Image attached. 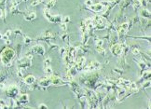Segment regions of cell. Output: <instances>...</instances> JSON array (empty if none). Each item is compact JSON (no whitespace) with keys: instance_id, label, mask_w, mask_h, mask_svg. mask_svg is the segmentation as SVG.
Segmentation results:
<instances>
[{"instance_id":"6da1fadb","label":"cell","mask_w":151,"mask_h":109,"mask_svg":"<svg viewBox=\"0 0 151 109\" xmlns=\"http://www.w3.org/2000/svg\"><path fill=\"white\" fill-rule=\"evenodd\" d=\"M15 56V52L10 48H6L0 54V60L4 64H9Z\"/></svg>"},{"instance_id":"7a4b0ae2","label":"cell","mask_w":151,"mask_h":109,"mask_svg":"<svg viewBox=\"0 0 151 109\" xmlns=\"http://www.w3.org/2000/svg\"><path fill=\"white\" fill-rule=\"evenodd\" d=\"M7 93H8V95L9 97L14 98V97H16V96H17V94L19 93V88H18L17 86L12 85V86H10V87L8 89Z\"/></svg>"},{"instance_id":"3957f363","label":"cell","mask_w":151,"mask_h":109,"mask_svg":"<svg viewBox=\"0 0 151 109\" xmlns=\"http://www.w3.org/2000/svg\"><path fill=\"white\" fill-rule=\"evenodd\" d=\"M111 51H112L113 54L116 55V56L120 55L121 52H123V47L120 44H116V45L111 47Z\"/></svg>"},{"instance_id":"277c9868","label":"cell","mask_w":151,"mask_h":109,"mask_svg":"<svg viewBox=\"0 0 151 109\" xmlns=\"http://www.w3.org/2000/svg\"><path fill=\"white\" fill-rule=\"evenodd\" d=\"M31 51H32L33 52H35V53H38V54L40 55H44V53H45V49H44V47L41 46V45H36V46L33 47Z\"/></svg>"},{"instance_id":"5b68a950","label":"cell","mask_w":151,"mask_h":109,"mask_svg":"<svg viewBox=\"0 0 151 109\" xmlns=\"http://www.w3.org/2000/svg\"><path fill=\"white\" fill-rule=\"evenodd\" d=\"M50 82L52 83V84H54V85H63V84H64V81L59 78V77H57V76H51L50 75Z\"/></svg>"},{"instance_id":"8992f818","label":"cell","mask_w":151,"mask_h":109,"mask_svg":"<svg viewBox=\"0 0 151 109\" xmlns=\"http://www.w3.org/2000/svg\"><path fill=\"white\" fill-rule=\"evenodd\" d=\"M90 8L91 9V10H93V11H96V12H100V11H103V4H96V5H91V7H90Z\"/></svg>"},{"instance_id":"52a82bcc","label":"cell","mask_w":151,"mask_h":109,"mask_svg":"<svg viewBox=\"0 0 151 109\" xmlns=\"http://www.w3.org/2000/svg\"><path fill=\"white\" fill-rule=\"evenodd\" d=\"M84 62H85V58H84V57H79V58H77L75 62L76 67L77 69H81Z\"/></svg>"},{"instance_id":"ba28073f","label":"cell","mask_w":151,"mask_h":109,"mask_svg":"<svg viewBox=\"0 0 151 109\" xmlns=\"http://www.w3.org/2000/svg\"><path fill=\"white\" fill-rule=\"evenodd\" d=\"M100 65V63L98 62H91L86 68H85V70L86 71H91V70H94V69H96L97 68V66H99Z\"/></svg>"},{"instance_id":"9c48e42d","label":"cell","mask_w":151,"mask_h":109,"mask_svg":"<svg viewBox=\"0 0 151 109\" xmlns=\"http://www.w3.org/2000/svg\"><path fill=\"white\" fill-rule=\"evenodd\" d=\"M29 101V98H28V95L27 94H23L20 98H19V101L17 102L18 105H22V104H27Z\"/></svg>"},{"instance_id":"30bf717a","label":"cell","mask_w":151,"mask_h":109,"mask_svg":"<svg viewBox=\"0 0 151 109\" xmlns=\"http://www.w3.org/2000/svg\"><path fill=\"white\" fill-rule=\"evenodd\" d=\"M24 81L26 84H33L34 82L36 81V78H35L34 76L30 75V76H27V77L25 78L24 79Z\"/></svg>"},{"instance_id":"8fae6325","label":"cell","mask_w":151,"mask_h":109,"mask_svg":"<svg viewBox=\"0 0 151 109\" xmlns=\"http://www.w3.org/2000/svg\"><path fill=\"white\" fill-rule=\"evenodd\" d=\"M36 13L35 12H31V13H28V14H26L24 16V19L26 21H33L34 19H36Z\"/></svg>"},{"instance_id":"7c38bea8","label":"cell","mask_w":151,"mask_h":109,"mask_svg":"<svg viewBox=\"0 0 151 109\" xmlns=\"http://www.w3.org/2000/svg\"><path fill=\"white\" fill-rule=\"evenodd\" d=\"M127 28H128V23H122V24L119 26V34H124V33H126Z\"/></svg>"},{"instance_id":"4fadbf2b","label":"cell","mask_w":151,"mask_h":109,"mask_svg":"<svg viewBox=\"0 0 151 109\" xmlns=\"http://www.w3.org/2000/svg\"><path fill=\"white\" fill-rule=\"evenodd\" d=\"M50 84H51L50 78H45V79H42V80L40 81V85L43 86V87H45V88H47Z\"/></svg>"},{"instance_id":"5bb4252c","label":"cell","mask_w":151,"mask_h":109,"mask_svg":"<svg viewBox=\"0 0 151 109\" xmlns=\"http://www.w3.org/2000/svg\"><path fill=\"white\" fill-rule=\"evenodd\" d=\"M55 2H56V0H50V2L46 5V9H50V8H52L54 6Z\"/></svg>"},{"instance_id":"9a60e30c","label":"cell","mask_w":151,"mask_h":109,"mask_svg":"<svg viewBox=\"0 0 151 109\" xmlns=\"http://www.w3.org/2000/svg\"><path fill=\"white\" fill-rule=\"evenodd\" d=\"M142 14H144V16H147V17L150 16V13H149L147 9H143V10H142Z\"/></svg>"},{"instance_id":"2e32d148","label":"cell","mask_w":151,"mask_h":109,"mask_svg":"<svg viewBox=\"0 0 151 109\" xmlns=\"http://www.w3.org/2000/svg\"><path fill=\"white\" fill-rule=\"evenodd\" d=\"M44 63H45V67H46V66H50V58H47V59L45 60V62H44Z\"/></svg>"},{"instance_id":"e0dca14e","label":"cell","mask_w":151,"mask_h":109,"mask_svg":"<svg viewBox=\"0 0 151 109\" xmlns=\"http://www.w3.org/2000/svg\"><path fill=\"white\" fill-rule=\"evenodd\" d=\"M69 21H70V18H69V17H65V18H64V22H63V23H67Z\"/></svg>"},{"instance_id":"ac0fdd59","label":"cell","mask_w":151,"mask_h":109,"mask_svg":"<svg viewBox=\"0 0 151 109\" xmlns=\"http://www.w3.org/2000/svg\"><path fill=\"white\" fill-rule=\"evenodd\" d=\"M5 88H6V85H5L3 82H0V89H1V90H4Z\"/></svg>"},{"instance_id":"d6986e66","label":"cell","mask_w":151,"mask_h":109,"mask_svg":"<svg viewBox=\"0 0 151 109\" xmlns=\"http://www.w3.org/2000/svg\"><path fill=\"white\" fill-rule=\"evenodd\" d=\"M38 108H48V107H47V105H45L44 104H41V105H38Z\"/></svg>"},{"instance_id":"ffe728a7","label":"cell","mask_w":151,"mask_h":109,"mask_svg":"<svg viewBox=\"0 0 151 109\" xmlns=\"http://www.w3.org/2000/svg\"><path fill=\"white\" fill-rule=\"evenodd\" d=\"M133 54H138L139 53V50L138 49H133Z\"/></svg>"},{"instance_id":"44dd1931","label":"cell","mask_w":151,"mask_h":109,"mask_svg":"<svg viewBox=\"0 0 151 109\" xmlns=\"http://www.w3.org/2000/svg\"><path fill=\"white\" fill-rule=\"evenodd\" d=\"M86 5H88V6H89V5H91V0H87V1H86Z\"/></svg>"},{"instance_id":"7402d4cb","label":"cell","mask_w":151,"mask_h":109,"mask_svg":"<svg viewBox=\"0 0 151 109\" xmlns=\"http://www.w3.org/2000/svg\"><path fill=\"white\" fill-rule=\"evenodd\" d=\"M2 37H3V35H1V34H0V39H1V38H2Z\"/></svg>"},{"instance_id":"603a6c76","label":"cell","mask_w":151,"mask_h":109,"mask_svg":"<svg viewBox=\"0 0 151 109\" xmlns=\"http://www.w3.org/2000/svg\"><path fill=\"white\" fill-rule=\"evenodd\" d=\"M24 1H27V0H24Z\"/></svg>"}]
</instances>
